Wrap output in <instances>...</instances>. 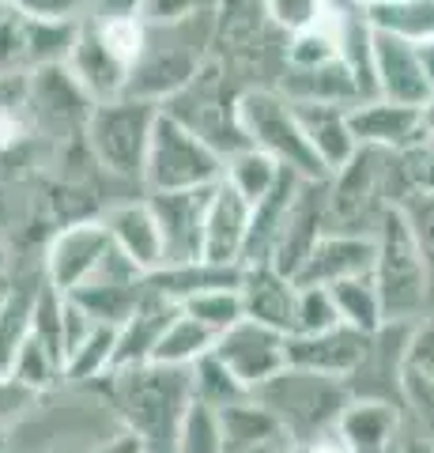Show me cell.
<instances>
[{
  "label": "cell",
  "instance_id": "cell-40",
  "mask_svg": "<svg viewBox=\"0 0 434 453\" xmlns=\"http://www.w3.org/2000/svg\"><path fill=\"white\" fill-rule=\"evenodd\" d=\"M340 325L336 318V306H332V295L329 288H299V310H295V333H321V329H332Z\"/></svg>",
  "mask_w": 434,
  "mask_h": 453
},
{
  "label": "cell",
  "instance_id": "cell-33",
  "mask_svg": "<svg viewBox=\"0 0 434 453\" xmlns=\"http://www.w3.org/2000/svg\"><path fill=\"white\" fill-rule=\"evenodd\" d=\"M279 170L284 166H276L269 155H261L257 148H242V151H234L231 159L223 163V181H227L238 196H246L249 204H257L261 196L276 186Z\"/></svg>",
  "mask_w": 434,
  "mask_h": 453
},
{
  "label": "cell",
  "instance_id": "cell-28",
  "mask_svg": "<svg viewBox=\"0 0 434 453\" xmlns=\"http://www.w3.org/2000/svg\"><path fill=\"white\" fill-rule=\"evenodd\" d=\"M144 288H148L144 276L140 280H95V283H83V288L68 291V299H72L95 325H114L118 329V325L136 310Z\"/></svg>",
  "mask_w": 434,
  "mask_h": 453
},
{
  "label": "cell",
  "instance_id": "cell-51",
  "mask_svg": "<svg viewBox=\"0 0 434 453\" xmlns=\"http://www.w3.org/2000/svg\"><path fill=\"white\" fill-rule=\"evenodd\" d=\"M400 453H434V438H400Z\"/></svg>",
  "mask_w": 434,
  "mask_h": 453
},
{
  "label": "cell",
  "instance_id": "cell-2",
  "mask_svg": "<svg viewBox=\"0 0 434 453\" xmlns=\"http://www.w3.org/2000/svg\"><path fill=\"white\" fill-rule=\"evenodd\" d=\"M208 57H212V8L174 27H148V42L133 61L121 95L163 106L197 76Z\"/></svg>",
  "mask_w": 434,
  "mask_h": 453
},
{
  "label": "cell",
  "instance_id": "cell-13",
  "mask_svg": "<svg viewBox=\"0 0 434 453\" xmlns=\"http://www.w3.org/2000/svg\"><path fill=\"white\" fill-rule=\"evenodd\" d=\"M284 344H287L284 333L264 329V325L242 318L238 325H231L227 333H219L212 356L227 366L249 393H254L287 366V348Z\"/></svg>",
  "mask_w": 434,
  "mask_h": 453
},
{
  "label": "cell",
  "instance_id": "cell-18",
  "mask_svg": "<svg viewBox=\"0 0 434 453\" xmlns=\"http://www.w3.org/2000/svg\"><path fill=\"white\" fill-rule=\"evenodd\" d=\"M374 265V234L352 231H321L317 242L299 265L295 283L299 288H332L347 276H362Z\"/></svg>",
  "mask_w": 434,
  "mask_h": 453
},
{
  "label": "cell",
  "instance_id": "cell-38",
  "mask_svg": "<svg viewBox=\"0 0 434 453\" xmlns=\"http://www.w3.org/2000/svg\"><path fill=\"white\" fill-rule=\"evenodd\" d=\"M181 310H186L189 318H197L201 325H208L216 336L227 333L231 325H238L246 314H242V295H238V288H212V291H201L193 295V299L181 303Z\"/></svg>",
  "mask_w": 434,
  "mask_h": 453
},
{
  "label": "cell",
  "instance_id": "cell-37",
  "mask_svg": "<svg viewBox=\"0 0 434 453\" xmlns=\"http://www.w3.org/2000/svg\"><path fill=\"white\" fill-rule=\"evenodd\" d=\"M171 453H223V431H219V412L201 401H189L186 412L178 419L174 446Z\"/></svg>",
  "mask_w": 434,
  "mask_h": 453
},
{
  "label": "cell",
  "instance_id": "cell-53",
  "mask_svg": "<svg viewBox=\"0 0 434 453\" xmlns=\"http://www.w3.org/2000/svg\"><path fill=\"white\" fill-rule=\"evenodd\" d=\"M344 4H352V8H359V12H367V8H374V4H385V0H344Z\"/></svg>",
  "mask_w": 434,
  "mask_h": 453
},
{
  "label": "cell",
  "instance_id": "cell-5",
  "mask_svg": "<svg viewBox=\"0 0 434 453\" xmlns=\"http://www.w3.org/2000/svg\"><path fill=\"white\" fill-rule=\"evenodd\" d=\"M393 155L377 148H355V155L340 170L325 178V231L374 234L389 204L397 201L393 189Z\"/></svg>",
  "mask_w": 434,
  "mask_h": 453
},
{
  "label": "cell",
  "instance_id": "cell-50",
  "mask_svg": "<svg viewBox=\"0 0 434 453\" xmlns=\"http://www.w3.org/2000/svg\"><path fill=\"white\" fill-rule=\"evenodd\" d=\"M95 453H144V446H140L136 438H129V434L121 431V434L114 438V442H106L103 449H95Z\"/></svg>",
  "mask_w": 434,
  "mask_h": 453
},
{
  "label": "cell",
  "instance_id": "cell-55",
  "mask_svg": "<svg viewBox=\"0 0 434 453\" xmlns=\"http://www.w3.org/2000/svg\"><path fill=\"white\" fill-rule=\"evenodd\" d=\"M0 453H8V434L0 431Z\"/></svg>",
  "mask_w": 434,
  "mask_h": 453
},
{
  "label": "cell",
  "instance_id": "cell-36",
  "mask_svg": "<svg viewBox=\"0 0 434 453\" xmlns=\"http://www.w3.org/2000/svg\"><path fill=\"white\" fill-rule=\"evenodd\" d=\"M189 381H193V401H201L208 408H227V404H238V401H246V396H254L212 356V351L189 366Z\"/></svg>",
  "mask_w": 434,
  "mask_h": 453
},
{
  "label": "cell",
  "instance_id": "cell-23",
  "mask_svg": "<svg viewBox=\"0 0 434 453\" xmlns=\"http://www.w3.org/2000/svg\"><path fill=\"white\" fill-rule=\"evenodd\" d=\"M178 303L166 295L144 288L140 303L129 318L118 325V340H114V366L110 371H125V366H144L156 356V344L163 340L166 325L178 318Z\"/></svg>",
  "mask_w": 434,
  "mask_h": 453
},
{
  "label": "cell",
  "instance_id": "cell-4",
  "mask_svg": "<svg viewBox=\"0 0 434 453\" xmlns=\"http://www.w3.org/2000/svg\"><path fill=\"white\" fill-rule=\"evenodd\" d=\"M242 91L246 88H238L227 68H223L216 57H208L197 68V76L181 91H174L159 110L166 118H174L181 129H189L201 144H208L227 163L234 151L249 148L242 136V125H238V95Z\"/></svg>",
  "mask_w": 434,
  "mask_h": 453
},
{
  "label": "cell",
  "instance_id": "cell-47",
  "mask_svg": "<svg viewBox=\"0 0 434 453\" xmlns=\"http://www.w3.org/2000/svg\"><path fill=\"white\" fill-rule=\"evenodd\" d=\"M144 0H91L88 16H140Z\"/></svg>",
  "mask_w": 434,
  "mask_h": 453
},
{
  "label": "cell",
  "instance_id": "cell-43",
  "mask_svg": "<svg viewBox=\"0 0 434 453\" xmlns=\"http://www.w3.org/2000/svg\"><path fill=\"white\" fill-rule=\"evenodd\" d=\"M212 8V0H144L140 4V19L148 27H174Z\"/></svg>",
  "mask_w": 434,
  "mask_h": 453
},
{
  "label": "cell",
  "instance_id": "cell-8",
  "mask_svg": "<svg viewBox=\"0 0 434 453\" xmlns=\"http://www.w3.org/2000/svg\"><path fill=\"white\" fill-rule=\"evenodd\" d=\"M238 125L249 148L269 155L276 166L299 174L302 181H325L329 170L317 163V155L306 140L295 106L276 88H246L238 95Z\"/></svg>",
  "mask_w": 434,
  "mask_h": 453
},
{
  "label": "cell",
  "instance_id": "cell-27",
  "mask_svg": "<svg viewBox=\"0 0 434 453\" xmlns=\"http://www.w3.org/2000/svg\"><path fill=\"white\" fill-rule=\"evenodd\" d=\"M347 110L352 106H295L302 133H306V140H310L317 163L325 166L329 174L340 170L359 148L355 136H352V125H347Z\"/></svg>",
  "mask_w": 434,
  "mask_h": 453
},
{
  "label": "cell",
  "instance_id": "cell-48",
  "mask_svg": "<svg viewBox=\"0 0 434 453\" xmlns=\"http://www.w3.org/2000/svg\"><path fill=\"white\" fill-rule=\"evenodd\" d=\"M284 453H344L340 442L329 434V438H317V442H291Z\"/></svg>",
  "mask_w": 434,
  "mask_h": 453
},
{
  "label": "cell",
  "instance_id": "cell-41",
  "mask_svg": "<svg viewBox=\"0 0 434 453\" xmlns=\"http://www.w3.org/2000/svg\"><path fill=\"white\" fill-rule=\"evenodd\" d=\"M404 374L434 381V321H412L404 336Z\"/></svg>",
  "mask_w": 434,
  "mask_h": 453
},
{
  "label": "cell",
  "instance_id": "cell-12",
  "mask_svg": "<svg viewBox=\"0 0 434 453\" xmlns=\"http://www.w3.org/2000/svg\"><path fill=\"white\" fill-rule=\"evenodd\" d=\"M91 98L88 91L72 80L65 65H49L27 76V98H23V113L31 121L34 133H49V136H83L91 113Z\"/></svg>",
  "mask_w": 434,
  "mask_h": 453
},
{
  "label": "cell",
  "instance_id": "cell-11",
  "mask_svg": "<svg viewBox=\"0 0 434 453\" xmlns=\"http://www.w3.org/2000/svg\"><path fill=\"white\" fill-rule=\"evenodd\" d=\"M110 250H114V242H110L103 216L65 223L49 234L46 250H42V276H46L49 288L68 295L99 273L103 261L110 257Z\"/></svg>",
  "mask_w": 434,
  "mask_h": 453
},
{
  "label": "cell",
  "instance_id": "cell-10",
  "mask_svg": "<svg viewBox=\"0 0 434 453\" xmlns=\"http://www.w3.org/2000/svg\"><path fill=\"white\" fill-rule=\"evenodd\" d=\"M80 19H34L0 4V76H31L65 65Z\"/></svg>",
  "mask_w": 434,
  "mask_h": 453
},
{
  "label": "cell",
  "instance_id": "cell-21",
  "mask_svg": "<svg viewBox=\"0 0 434 453\" xmlns=\"http://www.w3.org/2000/svg\"><path fill=\"white\" fill-rule=\"evenodd\" d=\"M103 223L110 231V242L129 261L136 273H156L163 268V234L156 223L148 196H133V201H118L103 211Z\"/></svg>",
  "mask_w": 434,
  "mask_h": 453
},
{
  "label": "cell",
  "instance_id": "cell-7",
  "mask_svg": "<svg viewBox=\"0 0 434 453\" xmlns=\"http://www.w3.org/2000/svg\"><path fill=\"white\" fill-rule=\"evenodd\" d=\"M156 118H159L156 103H140V98L129 95L95 103L88 113V125H83V148H88L95 166L106 178L140 181Z\"/></svg>",
  "mask_w": 434,
  "mask_h": 453
},
{
  "label": "cell",
  "instance_id": "cell-3",
  "mask_svg": "<svg viewBox=\"0 0 434 453\" xmlns=\"http://www.w3.org/2000/svg\"><path fill=\"white\" fill-rule=\"evenodd\" d=\"M370 276L377 299H382L385 321H419L430 295V268L400 204H389L374 231Z\"/></svg>",
  "mask_w": 434,
  "mask_h": 453
},
{
  "label": "cell",
  "instance_id": "cell-17",
  "mask_svg": "<svg viewBox=\"0 0 434 453\" xmlns=\"http://www.w3.org/2000/svg\"><path fill=\"white\" fill-rule=\"evenodd\" d=\"M347 125H352V136L359 148H377V151L397 155L427 133V113L423 106L362 98V103L347 110Z\"/></svg>",
  "mask_w": 434,
  "mask_h": 453
},
{
  "label": "cell",
  "instance_id": "cell-32",
  "mask_svg": "<svg viewBox=\"0 0 434 453\" xmlns=\"http://www.w3.org/2000/svg\"><path fill=\"white\" fill-rule=\"evenodd\" d=\"M114 340H118L114 325H91L83 344L65 363V386H91V381L110 374V366H114Z\"/></svg>",
  "mask_w": 434,
  "mask_h": 453
},
{
  "label": "cell",
  "instance_id": "cell-20",
  "mask_svg": "<svg viewBox=\"0 0 434 453\" xmlns=\"http://www.w3.org/2000/svg\"><path fill=\"white\" fill-rule=\"evenodd\" d=\"M238 295H242V314L249 321L264 325L291 336L295 333V310H299V283L276 273L272 265H246L242 280H238Z\"/></svg>",
  "mask_w": 434,
  "mask_h": 453
},
{
  "label": "cell",
  "instance_id": "cell-45",
  "mask_svg": "<svg viewBox=\"0 0 434 453\" xmlns=\"http://www.w3.org/2000/svg\"><path fill=\"white\" fill-rule=\"evenodd\" d=\"M34 404H38L34 389L19 386L11 374H0V431H11Z\"/></svg>",
  "mask_w": 434,
  "mask_h": 453
},
{
  "label": "cell",
  "instance_id": "cell-54",
  "mask_svg": "<svg viewBox=\"0 0 434 453\" xmlns=\"http://www.w3.org/2000/svg\"><path fill=\"white\" fill-rule=\"evenodd\" d=\"M423 113H427V125H430V129H434V98H430V103L423 106Z\"/></svg>",
  "mask_w": 434,
  "mask_h": 453
},
{
  "label": "cell",
  "instance_id": "cell-22",
  "mask_svg": "<svg viewBox=\"0 0 434 453\" xmlns=\"http://www.w3.org/2000/svg\"><path fill=\"white\" fill-rule=\"evenodd\" d=\"M404 427V408L389 401H359L352 396L332 427L344 453H397Z\"/></svg>",
  "mask_w": 434,
  "mask_h": 453
},
{
  "label": "cell",
  "instance_id": "cell-24",
  "mask_svg": "<svg viewBox=\"0 0 434 453\" xmlns=\"http://www.w3.org/2000/svg\"><path fill=\"white\" fill-rule=\"evenodd\" d=\"M321 186H325V181H302L295 204H291L287 219H284V231H279L276 246H272L269 265L291 280H295L310 246L317 242V234L325 231V189Z\"/></svg>",
  "mask_w": 434,
  "mask_h": 453
},
{
  "label": "cell",
  "instance_id": "cell-6",
  "mask_svg": "<svg viewBox=\"0 0 434 453\" xmlns=\"http://www.w3.org/2000/svg\"><path fill=\"white\" fill-rule=\"evenodd\" d=\"M254 401L269 408L291 442H317V438L332 434L336 419H340L347 401H352V393L336 378L284 366L276 378L254 389Z\"/></svg>",
  "mask_w": 434,
  "mask_h": 453
},
{
  "label": "cell",
  "instance_id": "cell-1",
  "mask_svg": "<svg viewBox=\"0 0 434 453\" xmlns=\"http://www.w3.org/2000/svg\"><path fill=\"white\" fill-rule=\"evenodd\" d=\"M91 389L106 401L118 427L144 446V453H171L178 419L193 401L189 366L163 363L110 371L99 381H91Z\"/></svg>",
  "mask_w": 434,
  "mask_h": 453
},
{
  "label": "cell",
  "instance_id": "cell-56",
  "mask_svg": "<svg viewBox=\"0 0 434 453\" xmlns=\"http://www.w3.org/2000/svg\"><path fill=\"white\" fill-rule=\"evenodd\" d=\"M397 453H400V449H397Z\"/></svg>",
  "mask_w": 434,
  "mask_h": 453
},
{
  "label": "cell",
  "instance_id": "cell-14",
  "mask_svg": "<svg viewBox=\"0 0 434 453\" xmlns=\"http://www.w3.org/2000/svg\"><path fill=\"white\" fill-rule=\"evenodd\" d=\"M208 193H212V186L174 189V193H144L151 211H156L159 234H163V265L201 261V231H204Z\"/></svg>",
  "mask_w": 434,
  "mask_h": 453
},
{
  "label": "cell",
  "instance_id": "cell-42",
  "mask_svg": "<svg viewBox=\"0 0 434 453\" xmlns=\"http://www.w3.org/2000/svg\"><path fill=\"white\" fill-rule=\"evenodd\" d=\"M329 0H264V8H269V19L279 35H295L302 27H310L321 12H325Z\"/></svg>",
  "mask_w": 434,
  "mask_h": 453
},
{
  "label": "cell",
  "instance_id": "cell-34",
  "mask_svg": "<svg viewBox=\"0 0 434 453\" xmlns=\"http://www.w3.org/2000/svg\"><path fill=\"white\" fill-rule=\"evenodd\" d=\"M393 178H397V196H430L434 193V129L427 125V133L408 144L404 151L393 155Z\"/></svg>",
  "mask_w": 434,
  "mask_h": 453
},
{
  "label": "cell",
  "instance_id": "cell-15",
  "mask_svg": "<svg viewBox=\"0 0 434 453\" xmlns=\"http://www.w3.org/2000/svg\"><path fill=\"white\" fill-rule=\"evenodd\" d=\"M284 348H287V366H299V371L347 381V378L355 374V366L362 363V356H367L370 336L340 321V325H332V329H321V333L287 336Z\"/></svg>",
  "mask_w": 434,
  "mask_h": 453
},
{
  "label": "cell",
  "instance_id": "cell-39",
  "mask_svg": "<svg viewBox=\"0 0 434 453\" xmlns=\"http://www.w3.org/2000/svg\"><path fill=\"white\" fill-rule=\"evenodd\" d=\"M95 23V31H99L103 46L118 57L125 68H133V61L140 57L148 42V23L140 16H88Z\"/></svg>",
  "mask_w": 434,
  "mask_h": 453
},
{
  "label": "cell",
  "instance_id": "cell-25",
  "mask_svg": "<svg viewBox=\"0 0 434 453\" xmlns=\"http://www.w3.org/2000/svg\"><path fill=\"white\" fill-rule=\"evenodd\" d=\"M65 68L72 73V80L88 91L91 103H106V98H118L125 91V80H129V68H125L114 53L103 46L95 23L83 16L76 27V42L65 57Z\"/></svg>",
  "mask_w": 434,
  "mask_h": 453
},
{
  "label": "cell",
  "instance_id": "cell-9",
  "mask_svg": "<svg viewBox=\"0 0 434 453\" xmlns=\"http://www.w3.org/2000/svg\"><path fill=\"white\" fill-rule=\"evenodd\" d=\"M219 178H223L219 155L159 110L156 129H151V140H148V155H144V174H140L144 193L204 189V186H216Z\"/></svg>",
  "mask_w": 434,
  "mask_h": 453
},
{
  "label": "cell",
  "instance_id": "cell-16",
  "mask_svg": "<svg viewBox=\"0 0 434 453\" xmlns=\"http://www.w3.org/2000/svg\"><path fill=\"white\" fill-rule=\"evenodd\" d=\"M370 80H374V98H385V103H404V106L430 103V88L412 42L370 31Z\"/></svg>",
  "mask_w": 434,
  "mask_h": 453
},
{
  "label": "cell",
  "instance_id": "cell-29",
  "mask_svg": "<svg viewBox=\"0 0 434 453\" xmlns=\"http://www.w3.org/2000/svg\"><path fill=\"white\" fill-rule=\"evenodd\" d=\"M362 19L370 23V31L419 46V42L434 38V0H385V4L362 12Z\"/></svg>",
  "mask_w": 434,
  "mask_h": 453
},
{
  "label": "cell",
  "instance_id": "cell-30",
  "mask_svg": "<svg viewBox=\"0 0 434 453\" xmlns=\"http://www.w3.org/2000/svg\"><path fill=\"white\" fill-rule=\"evenodd\" d=\"M332 295V306H336V318L344 325H352L359 333H377L385 325V314H382V299H377V288H374V276L362 273V276H347L340 283L329 288Z\"/></svg>",
  "mask_w": 434,
  "mask_h": 453
},
{
  "label": "cell",
  "instance_id": "cell-31",
  "mask_svg": "<svg viewBox=\"0 0 434 453\" xmlns=\"http://www.w3.org/2000/svg\"><path fill=\"white\" fill-rule=\"evenodd\" d=\"M216 333L208 329V325H201L197 318H189L186 310H178V318L166 325L163 340L156 344V356H151V363H163V366H193L201 356H208V351L216 348Z\"/></svg>",
  "mask_w": 434,
  "mask_h": 453
},
{
  "label": "cell",
  "instance_id": "cell-26",
  "mask_svg": "<svg viewBox=\"0 0 434 453\" xmlns=\"http://www.w3.org/2000/svg\"><path fill=\"white\" fill-rule=\"evenodd\" d=\"M272 88L295 106H355L362 103L359 83L347 73V65L336 57L310 68H279Z\"/></svg>",
  "mask_w": 434,
  "mask_h": 453
},
{
  "label": "cell",
  "instance_id": "cell-35",
  "mask_svg": "<svg viewBox=\"0 0 434 453\" xmlns=\"http://www.w3.org/2000/svg\"><path fill=\"white\" fill-rule=\"evenodd\" d=\"M8 374L19 381V386L27 389H34L38 396H46L53 389H61L65 386V371H61V363L49 356L46 348L38 344V340L27 333L19 340V348H16V356H11V366H8Z\"/></svg>",
  "mask_w": 434,
  "mask_h": 453
},
{
  "label": "cell",
  "instance_id": "cell-49",
  "mask_svg": "<svg viewBox=\"0 0 434 453\" xmlns=\"http://www.w3.org/2000/svg\"><path fill=\"white\" fill-rule=\"evenodd\" d=\"M415 57H419V68H423L427 88H430V98H434V38L419 42V46H415Z\"/></svg>",
  "mask_w": 434,
  "mask_h": 453
},
{
  "label": "cell",
  "instance_id": "cell-46",
  "mask_svg": "<svg viewBox=\"0 0 434 453\" xmlns=\"http://www.w3.org/2000/svg\"><path fill=\"white\" fill-rule=\"evenodd\" d=\"M4 8H16L34 19H83L91 0H0Z\"/></svg>",
  "mask_w": 434,
  "mask_h": 453
},
{
  "label": "cell",
  "instance_id": "cell-52",
  "mask_svg": "<svg viewBox=\"0 0 434 453\" xmlns=\"http://www.w3.org/2000/svg\"><path fill=\"white\" fill-rule=\"evenodd\" d=\"M8 268H11V253H8L4 234H0V273H8Z\"/></svg>",
  "mask_w": 434,
  "mask_h": 453
},
{
  "label": "cell",
  "instance_id": "cell-44",
  "mask_svg": "<svg viewBox=\"0 0 434 453\" xmlns=\"http://www.w3.org/2000/svg\"><path fill=\"white\" fill-rule=\"evenodd\" d=\"M400 208L412 223V234H415L419 250H423V261L434 276V193L430 196H408V201H400Z\"/></svg>",
  "mask_w": 434,
  "mask_h": 453
},
{
  "label": "cell",
  "instance_id": "cell-19",
  "mask_svg": "<svg viewBox=\"0 0 434 453\" xmlns=\"http://www.w3.org/2000/svg\"><path fill=\"white\" fill-rule=\"evenodd\" d=\"M249 204L246 196H238L227 181H216L208 193L204 208V231H201V261L212 265H242L246 234H249Z\"/></svg>",
  "mask_w": 434,
  "mask_h": 453
}]
</instances>
